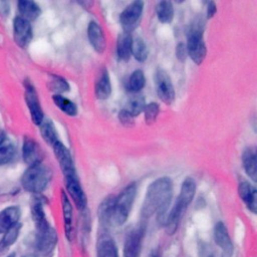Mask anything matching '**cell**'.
<instances>
[{
  "instance_id": "e575fe53",
  "label": "cell",
  "mask_w": 257,
  "mask_h": 257,
  "mask_svg": "<svg viewBox=\"0 0 257 257\" xmlns=\"http://www.w3.org/2000/svg\"><path fill=\"white\" fill-rule=\"evenodd\" d=\"M132 55L136 60L144 62L147 60L149 55V48L147 43L140 37L133 39L132 43Z\"/></svg>"
},
{
  "instance_id": "f1b7e54d",
  "label": "cell",
  "mask_w": 257,
  "mask_h": 257,
  "mask_svg": "<svg viewBox=\"0 0 257 257\" xmlns=\"http://www.w3.org/2000/svg\"><path fill=\"white\" fill-rule=\"evenodd\" d=\"M31 216L32 220L35 224V227H41L48 223L44 210H43V202L40 198H35L31 203Z\"/></svg>"
},
{
  "instance_id": "ab89813d",
  "label": "cell",
  "mask_w": 257,
  "mask_h": 257,
  "mask_svg": "<svg viewBox=\"0 0 257 257\" xmlns=\"http://www.w3.org/2000/svg\"><path fill=\"white\" fill-rule=\"evenodd\" d=\"M10 11V6L8 2H4V1H0V14L2 16H7L9 14Z\"/></svg>"
},
{
  "instance_id": "7402d4cb",
  "label": "cell",
  "mask_w": 257,
  "mask_h": 257,
  "mask_svg": "<svg viewBox=\"0 0 257 257\" xmlns=\"http://www.w3.org/2000/svg\"><path fill=\"white\" fill-rule=\"evenodd\" d=\"M94 93L98 99H107L111 93V83L106 68H103L95 82Z\"/></svg>"
},
{
  "instance_id": "484cf974",
  "label": "cell",
  "mask_w": 257,
  "mask_h": 257,
  "mask_svg": "<svg viewBox=\"0 0 257 257\" xmlns=\"http://www.w3.org/2000/svg\"><path fill=\"white\" fill-rule=\"evenodd\" d=\"M17 154L15 143L7 136L0 142V166L10 164L14 161Z\"/></svg>"
},
{
  "instance_id": "4dcf8cb0",
  "label": "cell",
  "mask_w": 257,
  "mask_h": 257,
  "mask_svg": "<svg viewBox=\"0 0 257 257\" xmlns=\"http://www.w3.org/2000/svg\"><path fill=\"white\" fill-rule=\"evenodd\" d=\"M158 19L162 23H171L174 18V6L170 1H160L156 6Z\"/></svg>"
},
{
  "instance_id": "8fae6325",
  "label": "cell",
  "mask_w": 257,
  "mask_h": 257,
  "mask_svg": "<svg viewBox=\"0 0 257 257\" xmlns=\"http://www.w3.org/2000/svg\"><path fill=\"white\" fill-rule=\"evenodd\" d=\"M32 36L33 33L30 22L20 16H16L13 19V38L15 43L19 47L25 48L32 40Z\"/></svg>"
},
{
  "instance_id": "8992f818",
  "label": "cell",
  "mask_w": 257,
  "mask_h": 257,
  "mask_svg": "<svg viewBox=\"0 0 257 257\" xmlns=\"http://www.w3.org/2000/svg\"><path fill=\"white\" fill-rule=\"evenodd\" d=\"M24 87H25V92H24V98L26 105L29 109L30 117L31 120L34 124L39 125L42 120L44 119V112L41 107L38 94L35 90V87L29 80H25L24 82Z\"/></svg>"
},
{
  "instance_id": "d590c367",
  "label": "cell",
  "mask_w": 257,
  "mask_h": 257,
  "mask_svg": "<svg viewBox=\"0 0 257 257\" xmlns=\"http://www.w3.org/2000/svg\"><path fill=\"white\" fill-rule=\"evenodd\" d=\"M143 111L145 114L146 123L151 125L155 123V121L157 120V117L160 112V106L157 102H150L145 105V108Z\"/></svg>"
},
{
  "instance_id": "ba28073f",
  "label": "cell",
  "mask_w": 257,
  "mask_h": 257,
  "mask_svg": "<svg viewBox=\"0 0 257 257\" xmlns=\"http://www.w3.org/2000/svg\"><path fill=\"white\" fill-rule=\"evenodd\" d=\"M155 81L159 98L167 105H171L175 100V89L170 75L165 70L159 69L156 72Z\"/></svg>"
},
{
  "instance_id": "603a6c76",
  "label": "cell",
  "mask_w": 257,
  "mask_h": 257,
  "mask_svg": "<svg viewBox=\"0 0 257 257\" xmlns=\"http://www.w3.org/2000/svg\"><path fill=\"white\" fill-rule=\"evenodd\" d=\"M196 189H197V185L195 180L191 177L186 178L181 185L180 194L177 198V201L188 208L195 197Z\"/></svg>"
},
{
  "instance_id": "f6af8a7d",
  "label": "cell",
  "mask_w": 257,
  "mask_h": 257,
  "mask_svg": "<svg viewBox=\"0 0 257 257\" xmlns=\"http://www.w3.org/2000/svg\"><path fill=\"white\" fill-rule=\"evenodd\" d=\"M8 257H15V254H14V253H12V254L8 255Z\"/></svg>"
},
{
  "instance_id": "9a60e30c",
  "label": "cell",
  "mask_w": 257,
  "mask_h": 257,
  "mask_svg": "<svg viewBox=\"0 0 257 257\" xmlns=\"http://www.w3.org/2000/svg\"><path fill=\"white\" fill-rule=\"evenodd\" d=\"M61 199V208H62V216H63V226L66 239L68 242H71L74 238L75 230H74V222H73V210L72 205L69 201V198L66 193L61 191L60 195Z\"/></svg>"
},
{
  "instance_id": "b9f144b4",
  "label": "cell",
  "mask_w": 257,
  "mask_h": 257,
  "mask_svg": "<svg viewBox=\"0 0 257 257\" xmlns=\"http://www.w3.org/2000/svg\"><path fill=\"white\" fill-rule=\"evenodd\" d=\"M148 257H161V254H160V252L158 250H153V251L150 252Z\"/></svg>"
},
{
  "instance_id": "8d00e7d4",
  "label": "cell",
  "mask_w": 257,
  "mask_h": 257,
  "mask_svg": "<svg viewBox=\"0 0 257 257\" xmlns=\"http://www.w3.org/2000/svg\"><path fill=\"white\" fill-rule=\"evenodd\" d=\"M117 117H118L119 122H120L123 126H125V127H132V126L134 125V123H135V121H134V116H133L131 113H128L124 108L118 111Z\"/></svg>"
},
{
  "instance_id": "3957f363",
  "label": "cell",
  "mask_w": 257,
  "mask_h": 257,
  "mask_svg": "<svg viewBox=\"0 0 257 257\" xmlns=\"http://www.w3.org/2000/svg\"><path fill=\"white\" fill-rule=\"evenodd\" d=\"M203 32H204V21L202 19L196 20L192 24V27L188 32V38H187V44H186L187 54L197 65L202 64L207 54V48L204 42Z\"/></svg>"
},
{
  "instance_id": "836d02e7",
  "label": "cell",
  "mask_w": 257,
  "mask_h": 257,
  "mask_svg": "<svg viewBox=\"0 0 257 257\" xmlns=\"http://www.w3.org/2000/svg\"><path fill=\"white\" fill-rule=\"evenodd\" d=\"M145 105H146L145 97L143 95L137 93V94L132 95L128 98L124 109L135 117V116H138L141 112H143Z\"/></svg>"
},
{
  "instance_id": "30bf717a",
  "label": "cell",
  "mask_w": 257,
  "mask_h": 257,
  "mask_svg": "<svg viewBox=\"0 0 257 257\" xmlns=\"http://www.w3.org/2000/svg\"><path fill=\"white\" fill-rule=\"evenodd\" d=\"M145 230L138 226L127 232L123 243V257H140Z\"/></svg>"
},
{
  "instance_id": "ee69618b",
  "label": "cell",
  "mask_w": 257,
  "mask_h": 257,
  "mask_svg": "<svg viewBox=\"0 0 257 257\" xmlns=\"http://www.w3.org/2000/svg\"><path fill=\"white\" fill-rule=\"evenodd\" d=\"M22 257H36V256L31 255V254H28V255H24V256H22Z\"/></svg>"
},
{
  "instance_id": "d4e9b609",
  "label": "cell",
  "mask_w": 257,
  "mask_h": 257,
  "mask_svg": "<svg viewBox=\"0 0 257 257\" xmlns=\"http://www.w3.org/2000/svg\"><path fill=\"white\" fill-rule=\"evenodd\" d=\"M132 43L133 37L131 33L122 32L118 35L116 41V54L119 60L127 61L132 55Z\"/></svg>"
},
{
  "instance_id": "6da1fadb",
  "label": "cell",
  "mask_w": 257,
  "mask_h": 257,
  "mask_svg": "<svg viewBox=\"0 0 257 257\" xmlns=\"http://www.w3.org/2000/svg\"><path fill=\"white\" fill-rule=\"evenodd\" d=\"M173 182L169 177H161L152 182L144 199L142 216L150 218L156 214L158 223L164 226L173 198Z\"/></svg>"
},
{
  "instance_id": "5bb4252c",
  "label": "cell",
  "mask_w": 257,
  "mask_h": 257,
  "mask_svg": "<svg viewBox=\"0 0 257 257\" xmlns=\"http://www.w3.org/2000/svg\"><path fill=\"white\" fill-rule=\"evenodd\" d=\"M22 158L26 165L33 166L42 163V152L35 140L30 137H25L22 144Z\"/></svg>"
},
{
  "instance_id": "d6986e66",
  "label": "cell",
  "mask_w": 257,
  "mask_h": 257,
  "mask_svg": "<svg viewBox=\"0 0 257 257\" xmlns=\"http://www.w3.org/2000/svg\"><path fill=\"white\" fill-rule=\"evenodd\" d=\"M20 209L17 206H10L0 211V234H4L15 224L19 223Z\"/></svg>"
},
{
  "instance_id": "e0dca14e",
  "label": "cell",
  "mask_w": 257,
  "mask_h": 257,
  "mask_svg": "<svg viewBox=\"0 0 257 257\" xmlns=\"http://www.w3.org/2000/svg\"><path fill=\"white\" fill-rule=\"evenodd\" d=\"M238 194L247 209L255 214L257 211V191L255 187L247 181H240L238 185Z\"/></svg>"
},
{
  "instance_id": "74e56055",
  "label": "cell",
  "mask_w": 257,
  "mask_h": 257,
  "mask_svg": "<svg viewBox=\"0 0 257 257\" xmlns=\"http://www.w3.org/2000/svg\"><path fill=\"white\" fill-rule=\"evenodd\" d=\"M187 48H186V44L183 42H180L177 46H176V57L181 61H185L186 57H187Z\"/></svg>"
},
{
  "instance_id": "7c38bea8",
  "label": "cell",
  "mask_w": 257,
  "mask_h": 257,
  "mask_svg": "<svg viewBox=\"0 0 257 257\" xmlns=\"http://www.w3.org/2000/svg\"><path fill=\"white\" fill-rule=\"evenodd\" d=\"M214 241L222 251V257H232L234 252L233 242L226 225L219 221L214 226Z\"/></svg>"
},
{
  "instance_id": "d6a6232c",
  "label": "cell",
  "mask_w": 257,
  "mask_h": 257,
  "mask_svg": "<svg viewBox=\"0 0 257 257\" xmlns=\"http://www.w3.org/2000/svg\"><path fill=\"white\" fill-rule=\"evenodd\" d=\"M145 84H146V76H145L143 70L137 69L130 75L126 88L131 92L138 93L139 91H141L144 88Z\"/></svg>"
},
{
  "instance_id": "4316f807",
  "label": "cell",
  "mask_w": 257,
  "mask_h": 257,
  "mask_svg": "<svg viewBox=\"0 0 257 257\" xmlns=\"http://www.w3.org/2000/svg\"><path fill=\"white\" fill-rule=\"evenodd\" d=\"M39 127L40 135L46 144L52 147L56 142H58L57 131L55 128L53 121L50 118L44 117L42 122L39 124Z\"/></svg>"
},
{
  "instance_id": "9c48e42d",
  "label": "cell",
  "mask_w": 257,
  "mask_h": 257,
  "mask_svg": "<svg viewBox=\"0 0 257 257\" xmlns=\"http://www.w3.org/2000/svg\"><path fill=\"white\" fill-rule=\"evenodd\" d=\"M53 152L54 156L58 162V165L61 169V172L64 176V178H69L76 176V171L73 163V159L71 157V154L69 150L61 143L56 142L53 146Z\"/></svg>"
},
{
  "instance_id": "1f68e13d",
  "label": "cell",
  "mask_w": 257,
  "mask_h": 257,
  "mask_svg": "<svg viewBox=\"0 0 257 257\" xmlns=\"http://www.w3.org/2000/svg\"><path fill=\"white\" fill-rule=\"evenodd\" d=\"M47 86L50 91L54 92V94H60L69 91V84L67 80L59 75L50 74Z\"/></svg>"
},
{
  "instance_id": "4fadbf2b",
  "label": "cell",
  "mask_w": 257,
  "mask_h": 257,
  "mask_svg": "<svg viewBox=\"0 0 257 257\" xmlns=\"http://www.w3.org/2000/svg\"><path fill=\"white\" fill-rule=\"evenodd\" d=\"M65 188L68 196L73 201L75 207L80 211H83L84 209H86V205H87L86 195L79 183L77 175L73 177L65 178Z\"/></svg>"
},
{
  "instance_id": "44dd1931",
  "label": "cell",
  "mask_w": 257,
  "mask_h": 257,
  "mask_svg": "<svg viewBox=\"0 0 257 257\" xmlns=\"http://www.w3.org/2000/svg\"><path fill=\"white\" fill-rule=\"evenodd\" d=\"M17 10L20 14V17L29 22L36 20L41 13L39 5L36 2L30 0H19L17 2Z\"/></svg>"
},
{
  "instance_id": "ffe728a7",
  "label": "cell",
  "mask_w": 257,
  "mask_h": 257,
  "mask_svg": "<svg viewBox=\"0 0 257 257\" xmlns=\"http://www.w3.org/2000/svg\"><path fill=\"white\" fill-rule=\"evenodd\" d=\"M114 199H115V196H108L102 200V202L98 207V210H97L98 221L100 225L103 227L112 226Z\"/></svg>"
},
{
  "instance_id": "5b68a950",
  "label": "cell",
  "mask_w": 257,
  "mask_h": 257,
  "mask_svg": "<svg viewBox=\"0 0 257 257\" xmlns=\"http://www.w3.org/2000/svg\"><path fill=\"white\" fill-rule=\"evenodd\" d=\"M144 11V2L137 0L128 4L119 15V23L123 32L131 33L140 24Z\"/></svg>"
},
{
  "instance_id": "cb8c5ba5",
  "label": "cell",
  "mask_w": 257,
  "mask_h": 257,
  "mask_svg": "<svg viewBox=\"0 0 257 257\" xmlns=\"http://www.w3.org/2000/svg\"><path fill=\"white\" fill-rule=\"evenodd\" d=\"M256 151L254 148H247L242 155V164L245 173L253 181L257 177V164H256Z\"/></svg>"
},
{
  "instance_id": "60d3db41",
  "label": "cell",
  "mask_w": 257,
  "mask_h": 257,
  "mask_svg": "<svg viewBox=\"0 0 257 257\" xmlns=\"http://www.w3.org/2000/svg\"><path fill=\"white\" fill-rule=\"evenodd\" d=\"M78 4L81 6H84V8L87 9V8H90L93 3L91 1H80V2H78Z\"/></svg>"
},
{
  "instance_id": "52a82bcc",
  "label": "cell",
  "mask_w": 257,
  "mask_h": 257,
  "mask_svg": "<svg viewBox=\"0 0 257 257\" xmlns=\"http://www.w3.org/2000/svg\"><path fill=\"white\" fill-rule=\"evenodd\" d=\"M36 248L43 254L47 255L53 251L57 244V233L49 223L36 228Z\"/></svg>"
},
{
  "instance_id": "ac0fdd59",
  "label": "cell",
  "mask_w": 257,
  "mask_h": 257,
  "mask_svg": "<svg viewBox=\"0 0 257 257\" xmlns=\"http://www.w3.org/2000/svg\"><path fill=\"white\" fill-rule=\"evenodd\" d=\"M96 257H118L114 240L108 234H101L96 241Z\"/></svg>"
},
{
  "instance_id": "f35d334b",
  "label": "cell",
  "mask_w": 257,
  "mask_h": 257,
  "mask_svg": "<svg viewBox=\"0 0 257 257\" xmlns=\"http://www.w3.org/2000/svg\"><path fill=\"white\" fill-rule=\"evenodd\" d=\"M217 12V6L215 4L214 1H210L207 3V12H206V16L208 19H211Z\"/></svg>"
},
{
  "instance_id": "7a4b0ae2",
  "label": "cell",
  "mask_w": 257,
  "mask_h": 257,
  "mask_svg": "<svg viewBox=\"0 0 257 257\" xmlns=\"http://www.w3.org/2000/svg\"><path fill=\"white\" fill-rule=\"evenodd\" d=\"M52 173L42 163L29 166L21 176V185L29 193L40 194L48 186Z\"/></svg>"
},
{
  "instance_id": "7bdbcfd3",
  "label": "cell",
  "mask_w": 257,
  "mask_h": 257,
  "mask_svg": "<svg viewBox=\"0 0 257 257\" xmlns=\"http://www.w3.org/2000/svg\"><path fill=\"white\" fill-rule=\"evenodd\" d=\"M5 137H6L5 133H4V132H0V142H1Z\"/></svg>"
},
{
  "instance_id": "83f0119b",
  "label": "cell",
  "mask_w": 257,
  "mask_h": 257,
  "mask_svg": "<svg viewBox=\"0 0 257 257\" xmlns=\"http://www.w3.org/2000/svg\"><path fill=\"white\" fill-rule=\"evenodd\" d=\"M20 229H21V224L17 223L4 233L3 238L0 240V256L4 255L8 251L9 247L15 243V241L18 238Z\"/></svg>"
},
{
  "instance_id": "277c9868",
  "label": "cell",
  "mask_w": 257,
  "mask_h": 257,
  "mask_svg": "<svg viewBox=\"0 0 257 257\" xmlns=\"http://www.w3.org/2000/svg\"><path fill=\"white\" fill-rule=\"evenodd\" d=\"M136 196L137 185L135 183H132L124 187L122 191L115 197L113 206L112 226H121L126 222L131 214Z\"/></svg>"
},
{
  "instance_id": "2e32d148",
  "label": "cell",
  "mask_w": 257,
  "mask_h": 257,
  "mask_svg": "<svg viewBox=\"0 0 257 257\" xmlns=\"http://www.w3.org/2000/svg\"><path fill=\"white\" fill-rule=\"evenodd\" d=\"M87 38L92 48L97 53H103L106 48V40L103 31L99 24L95 21H90L87 26Z\"/></svg>"
},
{
  "instance_id": "f546056e",
  "label": "cell",
  "mask_w": 257,
  "mask_h": 257,
  "mask_svg": "<svg viewBox=\"0 0 257 257\" xmlns=\"http://www.w3.org/2000/svg\"><path fill=\"white\" fill-rule=\"evenodd\" d=\"M52 100L54 104L65 114L69 116H75L77 114V106L70 99L60 94H53Z\"/></svg>"
}]
</instances>
